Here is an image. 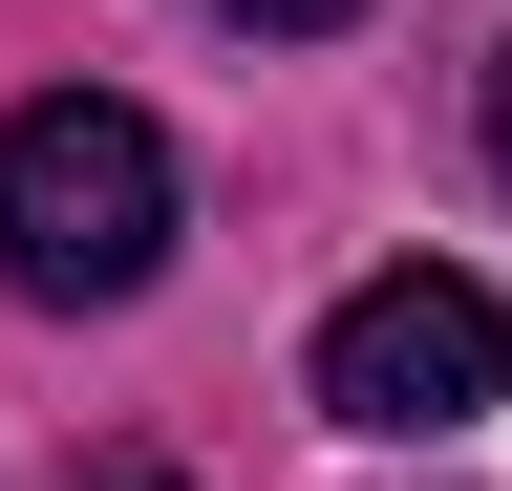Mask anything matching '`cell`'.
Segmentation results:
<instances>
[{
    "mask_svg": "<svg viewBox=\"0 0 512 491\" xmlns=\"http://www.w3.org/2000/svg\"><path fill=\"white\" fill-rule=\"evenodd\" d=\"M491 406H512V299L470 257H406V278H363L342 321H320V427L427 449V427H491Z\"/></svg>",
    "mask_w": 512,
    "mask_h": 491,
    "instance_id": "cell-2",
    "label": "cell"
},
{
    "mask_svg": "<svg viewBox=\"0 0 512 491\" xmlns=\"http://www.w3.org/2000/svg\"><path fill=\"white\" fill-rule=\"evenodd\" d=\"M86 491H192V470H150V449H128V470H86Z\"/></svg>",
    "mask_w": 512,
    "mask_h": 491,
    "instance_id": "cell-4",
    "label": "cell"
},
{
    "mask_svg": "<svg viewBox=\"0 0 512 491\" xmlns=\"http://www.w3.org/2000/svg\"><path fill=\"white\" fill-rule=\"evenodd\" d=\"M214 22H256V43H342L363 0H214Z\"/></svg>",
    "mask_w": 512,
    "mask_h": 491,
    "instance_id": "cell-3",
    "label": "cell"
},
{
    "mask_svg": "<svg viewBox=\"0 0 512 491\" xmlns=\"http://www.w3.org/2000/svg\"><path fill=\"white\" fill-rule=\"evenodd\" d=\"M0 278L43 321H107V299L171 278V129L150 107H107V86L0 107Z\"/></svg>",
    "mask_w": 512,
    "mask_h": 491,
    "instance_id": "cell-1",
    "label": "cell"
},
{
    "mask_svg": "<svg viewBox=\"0 0 512 491\" xmlns=\"http://www.w3.org/2000/svg\"><path fill=\"white\" fill-rule=\"evenodd\" d=\"M491 171H512V43H491Z\"/></svg>",
    "mask_w": 512,
    "mask_h": 491,
    "instance_id": "cell-5",
    "label": "cell"
}]
</instances>
